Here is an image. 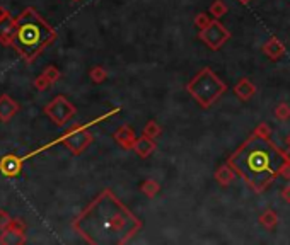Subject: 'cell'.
Masks as SVG:
<instances>
[{
  "label": "cell",
  "mask_w": 290,
  "mask_h": 245,
  "mask_svg": "<svg viewBox=\"0 0 290 245\" xmlns=\"http://www.w3.org/2000/svg\"><path fill=\"white\" fill-rule=\"evenodd\" d=\"M60 141L73 155H81L92 143V135L86 128H73L67 135H63Z\"/></svg>",
  "instance_id": "cell-7"
},
{
  "label": "cell",
  "mask_w": 290,
  "mask_h": 245,
  "mask_svg": "<svg viewBox=\"0 0 290 245\" xmlns=\"http://www.w3.org/2000/svg\"><path fill=\"white\" fill-rule=\"evenodd\" d=\"M72 2H78V0H72Z\"/></svg>",
  "instance_id": "cell-32"
},
{
  "label": "cell",
  "mask_w": 290,
  "mask_h": 245,
  "mask_svg": "<svg viewBox=\"0 0 290 245\" xmlns=\"http://www.w3.org/2000/svg\"><path fill=\"white\" fill-rule=\"evenodd\" d=\"M277 220H278L277 213H275L273 209H267V211H265L261 217H259V223H261L265 228L272 230V228L277 227Z\"/></svg>",
  "instance_id": "cell-17"
},
{
  "label": "cell",
  "mask_w": 290,
  "mask_h": 245,
  "mask_svg": "<svg viewBox=\"0 0 290 245\" xmlns=\"http://www.w3.org/2000/svg\"><path fill=\"white\" fill-rule=\"evenodd\" d=\"M11 222H12V218L9 217V213H6L4 209H0V230L7 228L9 225H11Z\"/></svg>",
  "instance_id": "cell-26"
},
{
  "label": "cell",
  "mask_w": 290,
  "mask_h": 245,
  "mask_svg": "<svg viewBox=\"0 0 290 245\" xmlns=\"http://www.w3.org/2000/svg\"><path fill=\"white\" fill-rule=\"evenodd\" d=\"M263 53L267 55L270 60H278V58H282L283 56V53H285V48L282 43L278 41L277 38H272V39H268L267 43L263 45Z\"/></svg>",
  "instance_id": "cell-15"
},
{
  "label": "cell",
  "mask_w": 290,
  "mask_h": 245,
  "mask_svg": "<svg viewBox=\"0 0 290 245\" xmlns=\"http://www.w3.org/2000/svg\"><path fill=\"white\" fill-rule=\"evenodd\" d=\"M17 111H19V104L12 97L0 96V119L7 122L9 119H12V117L17 114Z\"/></svg>",
  "instance_id": "cell-11"
},
{
  "label": "cell",
  "mask_w": 290,
  "mask_h": 245,
  "mask_svg": "<svg viewBox=\"0 0 290 245\" xmlns=\"http://www.w3.org/2000/svg\"><path fill=\"white\" fill-rule=\"evenodd\" d=\"M155 150V143H154V138H149V136L142 135L140 138H137L135 145H134V151L140 159H147L149 155L154 154Z\"/></svg>",
  "instance_id": "cell-12"
},
{
  "label": "cell",
  "mask_w": 290,
  "mask_h": 245,
  "mask_svg": "<svg viewBox=\"0 0 290 245\" xmlns=\"http://www.w3.org/2000/svg\"><path fill=\"white\" fill-rule=\"evenodd\" d=\"M22 169V159L16 155H9L0 162V170L6 175H17Z\"/></svg>",
  "instance_id": "cell-14"
},
{
  "label": "cell",
  "mask_w": 290,
  "mask_h": 245,
  "mask_svg": "<svg viewBox=\"0 0 290 245\" xmlns=\"http://www.w3.org/2000/svg\"><path fill=\"white\" fill-rule=\"evenodd\" d=\"M188 94L198 102L201 107H210L215 101L224 96L227 90V85L212 72V68H201L196 75L191 78L190 84L186 85Z\"/></svg>",
  "instance_id": "cell-4"
},
{
  "label": "cell",
  "mask_w": 290,
  "mask_h": 245,
  "mask_svg": "<svg viewBox=\"0 0 290 245\" xmlns=\"http://www.w3.org/2000/svg\"><path fill=\"white\" fill-rule=\"evenodd\" d=\"M282 198L285 203H290V184L285 186V188L282 189Z\"/></svg>",
  "instance_id": "cell-28"
},
{
  "label": "cell",
  "mask_w": 290,
  "mask_h": 245,
  "mask_svg": "<svg viewBox=\"0 0 290 245\" xmlns=\"http://www.w3.org/2000/svg\"><path fill=\"white\" fill-rule=\"evenodd\" d=\"M212 22V19H210L208 16H206V14H198V16H196V19H195V26L198 27V29H203V27H206L208 26V24Z\"/></svg>",
  "instance_id": "cell-25"
},
{
  "label": "cell",
  "mask_w": 290,
  "mask_h": 245,
  "mask_svg": "<svg viewBox=\"0 0 290 245\" xmlns=\"http://www.w3.org/2000/svg\"><path fill=\"white\" fill-rule=\"evenodd\" d=\"M227 11H229V9H227V6H225V4L222 2V0H215V2L212 4V7H210V14H212L215 19L225 16V14H227Z\"/></svg>",
  "instance_id": "cell-19"
},
{
  "label": "cell",
  "mask_w": 290,
  "mask_h": 245,
  "mask_svg": "<svg viewBox=\"0 0 290 245\" xmlns=\"http://www.w3.org/2000/svg\"><path fill=\"white\" fill-rule=\"evenodd\" d=\"M113 138H115L116 143H120L125 150H134V145L137 141V136L134 133V130L126 125L121 126V128H118L115 131V135H113Z\"/></svg>",
  "instance_id": "cell-10"
},
{
  "label": "cell",
  "mask_w": 290,
  "mask_h": 245,
  "mask_svg": "<svg viewBox=\"0 0 290 245\" xmlns=\"http://www.w3.org/2000/svg\"><path fill=\"white\" fill-rule=\"evenodd\" d=\"M9 16V11L4 6H0V19H4V17H7Z\"/></svg>",
  "instance_id": "cell-29"
},
{
  "label": "cell",
  "mask_w": 290,
  "mask_h": 245,
  "mask_svg": "<svg viewBox=\"0 0 290 245\" xmlns=\"http://www.w3.org/2000/svg\"><path fill=\"white\" fill-rule=\"evenodd\" d=\"M140 189H142V193L147 196V198H154V196L159 193V184H157L155 180H152V179H147V180L142 182Z\"/></svg>",
  "instance_id": "cell-18"
},
{
  "label": "cell",
  "mask_w": 290,
  "mask_h": 245,
  "mask_svg": "<svg viewBox=\"0 0 290 245\" xmlns=\"http://www.w3.org/2000/svg\"><path fill=\"white\" fill-rule=\"evenodd\" d=\"M140 228V220L108 189L73 222V230L94 245H123L130 242Z\"/></svg>",
  "instance_id": "cell-1"
},
{
  "label": "cell",
  "mask_w": 290,
  "mask_h": 245,
  "mask_svg": "<svg viewBox=\"0 0 290 245\" xmlns=\"http://www.w3.org/2000/svg\"><path fill=\"white\" fill-rule=\"evenodd\" d=\"M254 133H256V135H261V136H267V138H270V133H272V131H270V126L267 125V122H261V125H259L258 128L254 130Z\"/></svg>",
  "instance_id": "cell-27"
},
{
  "label": "cell",
  "mask_w": 290,
  "mask_h": 245,
  "mask_svg": "<svg viewBox=\"0 0 290 245\" xmlns=\"http://www.w3.org/2000/svg\"><path fill=\"white\" fill-rule=\"evenodd\" d=\"M234 94L239 97L241 101H249L256 94V87L249 78H241V80L234 87Z\"/></svg>",
  "instance_id": "cell-13"
},
{
  "label": "cell",
  "mask_w": 290,
  "mask_h": 245,
  "mask_svg": "<svg viewBox=\"0 0 290 245\" xmlns=\"http://www.w3.org/2000/svg\"><path fill=\"white\" fill-rule=\"evenodd\" d=\"M239 2H241V4H249L251 0H239Z\"/></svg>",
  "instance_id": "cell-31"
},
{
  "label": "cell",
  "mask_w": 290,
  "mask_h": 245,
  "mask_svg": "<svg viewBox=\"0 0 290 245\" xmlns=\"http://www.w3.org/2000/svg\"><path fill=\"white\" fill-rule=\"evenodd\" d=\"M45 112L57 126H65L70 117L75 114V106L67 101V97L57 96L50 104L45 107Z\"/></svg>",
  "instance_id": "cell-6"
},
{
  "label": "cell",
  "mask_w": 290,
  "mask_h": 245,
  "mask_svg": "<svg viewBox=\"0 0 290 245\" xmlns=\"http://www.w3.org/2000/svg\"><path fill=\"white\" fill-rule=\"evenodd\" d=\"M198 38L205 43L206 46L210 48V50L217 51V50H220V48L225 45V43L229 41L230 33L222 26V24H220V21L214 19V21L210 22L206 27L200 29Z\"/></svg>",
  "instance_id": "cell-5"
},
{
  "label": "cell",
  "mask_w": 290,
  "mask_h": 245,
  "mask_svg": "<svg viewBox=\"0 0 290 245\" xmlns=\"http://www.w3.org/2000/svg\"><path fill=\"white\" fill-rule=\"evenodd\" d=\"M50 85H51V82L48 80V78L43 75V73L36 78V80H34V87H36V90L45 92L46 89H50Z\"/></svg>",
  "instance_id": "cell-23"
},
{
  "label": "cell",
  "mask_w": 290,
  "mask_h": 245,
  "mask_svg": "<svg viewBox=\"0 0 290 245\" xmlns=\"http://www.w3.org/2000/svg\"><path fill=\"white\" fill-rule=\"evenodd\" d=\"M287 146H288V159H290V135L287 136Z\"/></svg>",
  "instance_id": "cell-30"
},
{
  "label": "cell",
  "mask_w": 290,
  "mask_h": 245,
  "mask_svg": "<svg viewBox=\"0 0 290 245\" xmlns=\"http://www.w3.org/2000/svg\"><path fill=\"white\" fill-rule=\"evenodd\" d=\"M234 177H235V170L229 164L220 165V169L215 172V179H217V182L220 186H229L234 180Z\"/></svg>",
  "instance_id": "cell-16"
},
{
  "label": "cell",
  "mask_w": 290,
  "mask_h": 245,
  "mask_svg": "<svg viewBox=\"0 0 290 245\" xmlns=\"http://www.w3.org/2000/svg\"><path fill=\"white\" fill-rule=\"evenodd\" d=\"M227 164L254 193H263L277 177L290 179V159L267 136L253 133Z\"/></svg>",
  "instance_id": "cell-2"
},
{
  "label": "cell",
  "mask_w": 290,
  "mask_h": 245,
  "mask_svg": "<svg viewBox=\"0 0 290 245\" xmlns=\"http://www.w3.org/2000/svg\"><path fill=\"white\" fill-rule=\"evenodd\" d=\"M43 75H45L51 84H55L58 78H60V72H58V68H55V67H48L43 70Z\"/></svg>",
  "instance_id": "cell-24"
},
{
  "label": "cell",
  "mask_w": 290,
  "mask_h": 245,
  "mask_svg": "<svg viewBox=\"0 0 290 245\" xmlns=\"http://www.w3.org/2000/svg\"><path fill=\"white\" fill-rule=\"evenodd\" d=\"M275 117L280 121H287L290 117V106L282 102V104L277 106V109H275Z\"/></svg>",
  "instance_id": "cell-22"
},
{
  "label": "cell",
  "mask_w": 290,
  "mask_h": 245,
  "mask_svg": "<svg viewBox=\"0 0 290 245\" xmlns=\"http://www.w3.org/2000/svg\"><path fill=\"white\" fill-rule=\"evenodd\" d=\"M162 133V130H161V126L157 125L155 121H149L145 125V128H144V135L145 136H149V138H157Z\"/></svg>",
  "instance_id": "cell-20"
},
{
  "label": "cell",
  "mask_w": 290,
  "mask_h": 245,
  "mask_svg": "<svg viewBox=\"0 0 290 245\" xmlns=\"http://www.w3.org/2000/svg\"><path fill=\"white\" fill-rule=\"evenodd\" d=\"M14 34H16V19L9 14L7 17L0 19V43L11 46Z\"/></svg>",
  "instance_id": "cell-9"
},
{
  "label": "cell",
  "mask_w": 290,
  "mask_h": 245,
  "mask_svg": "<svg viewBox=\"0 0 290 245\" xmlns=\"http://www.w3.org/2000/svg\"><path fill=\"white\" fill-rule=\"evenodd\" d=\"M57 39V33L45 19L28 7L16 17V34L12 38L11 46L21 55L28 63L34 62L38 55L50 46Z\"/></svg>",
  "instance_id": "cell-3"
},
{
  "label": "cell",
  "mask_w": 290,
  "mask_h": 245,
  "mask_svg": "<svg viewBox=\"0 0 290 245\" xmlns=\"http://www.w3.org/2000/svg\"><path fill=\"white\" fill-rule=\"evenodd\" d=\"M26 243V233L24 230H17L14 227H7L0 233V245H21Z\"/></svg>",
  "instance_id": "cell-8"
},
{
  "label": "cell",
  "mask_w": 290,
  "mask_h": 245,
  "mask_svg": "<svg viewBox=\"0 0 290 245\" xmlns=\"http://www.w3.org/2000/svg\"><path fill=\"white\" fill-rule=\"evenodd\" d=\"M89 77L94 84H101V82L106 80V70L102 67H94L92 70L89 72Z\"/></svg>",
  "instance_id": "cell-21"
}]
</instances>
